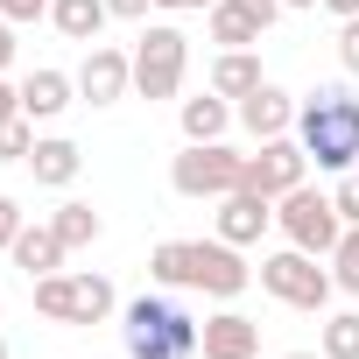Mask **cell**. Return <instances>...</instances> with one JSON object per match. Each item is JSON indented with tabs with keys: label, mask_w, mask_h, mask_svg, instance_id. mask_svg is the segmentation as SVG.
I'll list each match as a JSON object with an SVG mask.
<instances>
[{
	"label": "cell",
	"mask_w": 359,
	"mask_h": 359,
	"mask_svg": "<svg viewBox=\"0 0 359 359\" xmlns=\"http://www.w3.org/2000/svg\"><path fill=\"white\" fill-rule=\"evenodd\" d=\"M148 275H155L162 289H205V296H219V303H233V296L254 282V268L240 261L233 240H162V247L148 254Z\"/></svg>",
	"instance_id": "1"
},
{
	"label": "cell",
	"mask_w": 359,
	"mask_h": 359,
	"mask_svg": "<svg viewBox=\"0 0 359 359\" xmlns=\"http://www.w3.org/2000/svg\"><path fill=\"white\" fill-rule=\"evenodd\" d=\"M296 141H303V155H310L317 169H331V176L359 169V92L317 85V92L296 106Z\"/></svg>",
	"instance_id": "2"
},
{
	"label": "cell",
	"mask_w": 359,
	"mask_h": 359,
	"mask_svg": "<svg viewBox=\"0 0 359 359\" xmlns=\"http://www.w3.org/2000/svg\"><path fill=\"white\" fill-rule=\"evenodd\" d=\"M198 317L176 303L169 289L155 296H134L120 310V338H127V359H198Z\"/></svg>",
	"instance_id": "3"
},
{
	"label": "cell",
	"mask_w": 359,
	"mask_h": 359,
	"mask_svg": "<svg viewBox=\"0 0 359 359\" xmlns=\"http://www.w3.org/2000/svg\"><path fill=\"white\" fill-rule=\"evenodd\" d=\"M36 310L50 317V324H106L113 310H120V296H113V282L106 275H92V268H57V275H36Z\"/></svg>",
	"instance_id": "4"
},
{
	"label": "cell",
	"mask_w": 359,
	"mask_h": 359,
	"mask_svg": "<svg viewBox=\"0 0 359 359\" xmlns=\"http://www.w3.org/2000/svg\"><path fill=\"white\" fill-rule=\"evenodd\" d=\"M169 191L176 198H233V191H247V155H233L226 141H184V155L169 162Z\"/></svg>",
	"instance_id": "5"
},
{
	"label": "cell",
	"mask_w": 359,
	"mask_h": 359,
	"mask_svg": "<svg viewBox=\"0 0 359 359\" xmlns=\"http://www.w3.org/2000/svg\"><path fill=\"white\" fill-rule=\"evenodd\" d=\"M184 71H191V36L169 29V22H148L141 43H134V92L141 99H176Z\"/></svg>",
	"instance_id": "6"
},
{
	"label": "cell",
	"mask_w": 359,
	"mask_h": 359,
	"mask_svg": "<svg viewBox=\"0 0 359 359\" xmlns=\"http://www.w3.org/2000/svg\"><path fill=\"white\" fill-rule=\"evenodd\" d=\"M275 226H282V240H289V247H303V254H331V247H338V233H345L338 205H331L324 191H310V184H296V191H282V198H275Z\"/></svg>",
	"instance_id": "7"
},
{
	"label": "cell",
	"mask_w": 359,
	"mask_h": 359,
	"mask_svg": "<svg viewBox=\"0 0 359 359\" xmlns=\"http://www.w3.org/2000/svg\"><path fill=\"white\" fill-rule=\"evenodd\" d=\"M261 289H268L275 303H289V310H324L338 282H331V268H317V254L282 247V254H268V261H261Z\"/></svg>",
	"instance_id": "8"
},
{
	"label": "cell",
	"mask_w": 359,
	"mask_h": 359,
	"mask_svg": "<svg viewBox=\"0 0 359 359\" xmlns=\"http://www.w3.org/2000/svg\"><path fill=\"white\" fill-rule=\"evenodd\" d=\"M303 176H310V155H303V141H296V134H275V141H261V148L247 155V191H261V198L296 191Z\"/></svg>",
	"instance_id": "9"
},
{
	"label": "cell",
	"mask_w": 359,
	"mask_h": 359,
	"mask_svg": "<svg viewBox=\"0 0 359 359\" xmlns=\"http://www.w3.org/2000/svg\"><path fill=\"white\" fill-rule=\"evenodd\" d=\"M127 92H134V50L92 43L85 64H78V99H92V106H120Z\"/></svg>",
	"instance_id": "10"
},
{
	"label": "cell",
	"mask_w": 359,
	"mask_h": 359,
	"mask_svg": "<svg viewBox=\"0 0 359 359\" xmlns=\"http://www.w3.org/2000/svg\"><path fill=\"white\" fill-rule=\"evenodd\" d=\"M205 15H212V43L219 50H254L282 22V0H219V8H205Z\"/></svg>",
	"instance_id": "11"
},
{
	"label": "cell",
	"mask_w": 359,
	"mask_h": 359,
	"mask_svg": "<svg viewBox=\"0 0 359 359\" xmlns=\"http://www.w3.org/2000/svg\"><path fill=\"white\" fill-rule=\"evenodd\" d=\"M296 106H303V99H289L282 85H254V92L240 99V127H247L254 141H275V134H296Z\"/></svg>",
	"instance_id": "12"
},
{
	"label": "cell",
	"mask_w": 359,
	"mask_h": 359,
	"mask_svg": "<svg viewBox=\"0 0 359 359\" xmlns=\"http://www.w3.org/2000/svg\"><path fill=\"white\" fill-rule=\"evenodd\" d=\"M254 352H261V324H254V317H240V310L205 317V331H198V359H254Z\"/></svg>",
	"instance_id": "13"
},
{
	"label": "cell",
	"mask_w": 359,
	"mask_h": 359,
	"mask_svg": "<svg viewBox=\"0 0 359 359\" xmlns=\"http://www.w3.org/2000/svg\"><path fill=\"white\" fill-rule=\"evenodd\" d=\"M268 226H275V198H261V191H233V198H219V240L254 247Z\"/></svg>",
	"instance_id": "14"
},
{
	"label": "cell",
	"mask_w": 359,
	"mask_h": 359,
	"mask_svg": "<svg viewBox=\"0 0 359 359\" xmlns=\"http://www.w3.org/2000/svg\"><path fill=\"white\" fill-rule=\"evenodd\" d=\"M8 254H15V268H22V275H29V282H36V275H57V268H64V254H71V247H64V240H57V226H22V233H15V247H8Z\"/></svg>",
	"instance_id": "15"
},
{
	"label": "cell",
	"mask_w": 359,
	"mask_h": 359,
	"mask_svg": "<svg viewBox=\"0 0 359 359\" xmlns=\"http://www.w3.org/2000/svg\"><path fill=\"white\" fill-rule=\"evenodd\" d=\"M113 22V8H106V0H50V29L64 36V43H99V29Z\"/></svg>",
	"instance_id": "16"
},
{
	"label": "cell",
	"mask_w": 359,
	"mask_h": 359,
	"mask_svg": "<svg viewBox=\"0 0 359 359\" xmlns=\"http://www.w3.org/2000/svg\"><path fill=\"white\" fill-rule=\"evenodd\" d=\"M29 169H36V184H50V191H71V184H78V169H85V155H78V141H64V134H43V141H36V155H29Z\"/></svg>",
	"instance_id": "17"
},
{
	"label": "cell",
	"mask_w": 359,
	"mask_h": 359,
	"mask_svg": "<svg viewBox=\"0 0 359 359\" xmlns=\"http://www.w3.org/2000/svg\"><path fill=\"white\" fill-rule=\"evenodd\" d=\"M71 99H78V78H64V71H29L22 78V113L29 120H57Z\"/></svg>",
	"instance_id": "18"
},
{
	"label": "cell",
	"mask_w": 359,
	"mask_h": 359,
	"mask_svg": "<svg viewBox=\"0 0 359 359\" xmlns=\"http://www.w3.org/2000/svg\"><path fill=\"white\" fill-rule=\"evenodd\" d=\"M254 85H268L261 57H254V50H219V64H212V92H219V99H247Z\"/></svg>",
	"instance_id": "19"
},
{
	"label": "cell",
	"mask_w": 359,
	"mask_h": 359,
	"mask_svg": "<svg viewBox=\"0 0 359 359\" xmlns=\"http://www.w3.org/2000/svg\"><path fill=\"white\" fill-rule=\"evenodd\" d=\"M226 127H233V106H226L219 92L184 99V141H226Z\"/></svg>",
	"instance_id": "20"
},
{
	"label": "cell",
	"mask_w": 359,
	"mask_h": 359,
	"mask_svg": "<svg viewBox=\"0 0 359 359\" xmlns=\"http://www.w3.org/2000/svg\"><path fill=\"white\" fill-rule=\"evenodd\" d=\"M50 226H57V240H64L71 254H78V247H92V240L106 233V226H99V212H92V205H78V198H71V205H57V212H50Z\"/></svg>",
	"instance_id": "21"
},
{
	"label": "cell",
	"mask_w": 359,
	"mask_h": 359,
	"mask_svg": "<svg viewBox=\"0 0 359 359\" xmlns=\"http://www.w3.org/2000/svg\"><path fill=\"white\" fill-rule=\"evenodd\" d=\"M317 352H324V359H359V310H338V317H324V331H317Z\"/></svg>",
	"instance_id": "22"
},
{
	"label": "cell",
	"mask_w": 359,
	"mask_h": 359,
	"mask_svg": "<svg viewBox=\"0 0 359 359\" xmlns=\"http://www.w3.org/2000/svg\"><path fill=\"white\" fill-rule=\"evenodd\" d=\"M324 261H331V282H338L345 296H359V226H345V233H338V247H331Z\"/></svg>",
	"instance_id": "23"
},
{
	"label": "cell",
	"mask_w": 359,
	"mask_h": 359,
	"mask_svg": "<svg viewBox=\"0 0 359 359\" xmlns=\"http://www.w3.org/2000/svg\"><path fill=\"white\" fill-rule=\"evenodd\" d=\"M36 155V120L15 113V120H0V162H29Z\"/></svg>",
	"instance_id": "24"
},
{
	"label": "cell",
	"mask_w": 359,
	"mask_h": 359,
	"mask_svg": "<svg viewBox=\"0 0 359 359\" xmlns=\"http://www.w3.org/2000/svg\"><path fill=\"white\" fill-rule=\"evenodd\" d=\"M331 205H338V219H345V226H359V169H345V176H338Z\"/></svg>",
	"instance_id": "25"
},
{
	"label": "cell",
	"mask_w": 359,
	"mask_h": 359,
	"mask_svg": "<svg viewBox=\"0 0 359 359\" xmlns=\"http://www.w3.org/2000/svg\"><path fill=\"white\" fill-rule=\"evenodd\" d=\"M338 64L359 78V15H352V22H338Z\"/></svg>",
	"instance_id": "26"
},
{
	"label": "cell",
	"mask_w": 359,
	"mask_h": 359,
	"mask_svg": "<svg viewBox=\"0 0 359 359\" xmlns=\"http://www.w3.org/2000/svg\"><path fill=\"white\" fill-rule=\"evenodd\" d=\"M8 22H50V0H0Z\"/></svg>",
	"instance_id": "27"
},
{
	"label": "cell",
	"mask_w": 359,
	"mask_h": 359,
	"mask_svg": "<svg viewBox=\"0 0 359 359\" xmlns=\"http://www.w3.org/2000/svg\"><path fill=\"white\" fill-rule=\"evenodd\" d=\"M22 226H29V219H22V205H15V198H0V254L15 247V233H22Z\"/></svg>",
	"instance_id": "28"
},
{
	"label": "cell",
	"mask_w": 359,
	"mask_h": 359,
	"mask_svg": "<svg viewBox=\"0 0 359 359\" xmlns=\"http://www.w3.org/2000/svg\"><path fill=\"white\" fill-rule=\"evenodd\" d=\"M106 8H113V22H148L155 0H106Z\"/></svg>",
	"instance_id": "29"
},
{
	"label": "cell",
	"mask_w": 359,
	"mask_h": 359,
	"mask_svg": "<svg viewBox=\"0 0 359 359\" xmlns=\"http://www.w3.org/2000/svg\"><path fill=\"white\" fill-rule=\"evenodd\" d=\"M8 64H15V22L0 15V71H8Z\"/></svg>",
	"instance_id": "30"
},
{
	"label": "cell",
	"mask_w": 359,
	"mask_h": 359,
	"mask_svg": "<svg viewBox=\"0 0 359 359\" xmlns=\"http://www.w3.org/2000/svg\"><path fill=\"white\" fill-rule=\"evenodd\" d=\"M15 113H22V92H15L8 78H0V120H15Z\"/></svg>",
	"instance_id": "31"
},
{
	"label": "cell",
	"mask_w": 359,
	"mask_h": 359,
	"mask_svg": "<svg viewBox=\"0 0 359 359\" xmlns=\"http://www.w3.org/2000/svg\"><path fill=\"white\" fill-rule=\"evenodd\" d=\"M155 8H169V15H198V8H219V0H155Z\"/></svg>",
	"instance_id": "32"
},
{
	"label": "cell",
	"mask_w": 359,
	"mask_h": 359,
	"mask_svg": "<svg viewBox=\"0 0 359 359\" xmlns=\"http://www.w3.org/2000/svg\"><path fill=\"white\" fill-rule=\"evenodd\" d=\"M324 8H331L338 22H352V15H359V0H324Z\"/></svg>",
	"instance_id": "33"
},
{
	"label": "cell",
	"mask_w": 359,
	"mask_h": 359,
	"mask_svg": "<svg viewBox=\"0 0 359 359\" xmlns=\"http://www.w3.org/2000/svg\"><path fill=\"white\" fill-rule=\"evenodd\" d=\"M282 8H324V0H282Z\"/></svg>",
	"instance_id": "34"
},
{
	"label": "cell",
	"mask_w": 359,
	"mask_h": 359,
	"mask_svg": "<svg viewBox=\"0 0 359 359\" xmlns=\"http://www.w3.org/2000/svg\"><path fill=\"white\" fill-rule=\"evenodd\" d=\"M289 359H324V352H289Z\"/></svg>",
	"instance_id": "35"
},
{
	"label": "cell",
	"mask_w": 359,
	"mask_h": 359,
	"mask_svg": "<svg viewBox=\"0 0 359 359\" xmlns=\"http://www.w3.org/2000/svg\"><path fill=\"white\" fill-rule=\"evenodd\" d=\"M0 359H8V338H0Z\"/></svg>",
	"instance_id": "36"
}]
</instances>
